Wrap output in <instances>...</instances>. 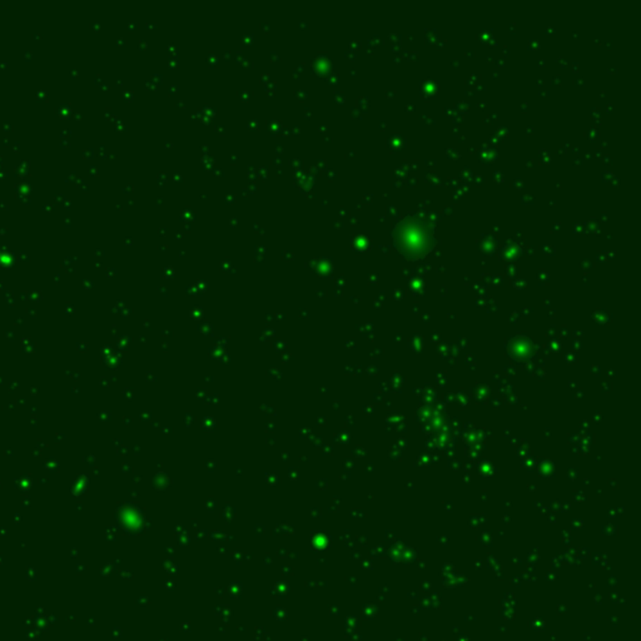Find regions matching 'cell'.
Here are the masks:
<instances>
[{"mask_svg": "<svg viewBox=\"0 0 641 641\" xmlns=\"http://www.w3.org/2000/svg\"><path fill=\"white\" fill-rule=\"evenodd\" d=\"M402 243L406 246V249H423V247L430 242V234L425 228L419 223H406L402 231Z\"/></svg>", "mask_w": 641, "mask_h": 641, "instance_id": "cell-1", "label": "cell"}]
</instances>
